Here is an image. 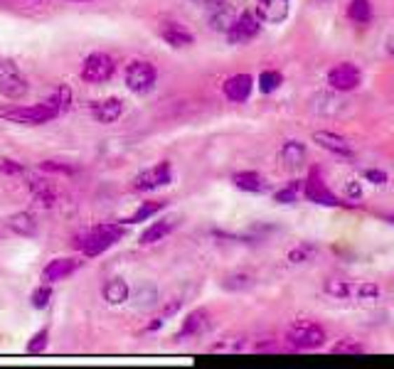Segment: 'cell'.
Returning a JSON list of instances; mask_svg holds the SVG:
<instances>
[{"mask_svg": "<svg viewBox=\"0 0 394 369\" xmlns=\"http://www.w3.org/2000/svg\"><path fill=\"white\" fill-rule=\"evenodd\" d=\"M60 116V106H57L55 96L40 101L35 106H11V109H0V119L11 121V123L20 126H40Z\"/></svg>", "mask_w": 394, "mask_h": 369, "instance_id": "cell-1", "label": "cell"}, {"mask_svg": "<svg viewBox=\"0 0 394 369\" xmlns=\"http://www.w3.org/2000/svg\"><path fill=\"white\" fill-rule=\"evenodd\" d=\"M123 236V227L121 224H102L89 229L86 234L79 236V246L86 256H99L107 249H111L118 239Z\"/></svg>", "mask_w": 394, "mask_h": 369, "instance_id": "cell-2", "label": "cell"}, {"mask_svg": "<svg viewBox=\"0 0 394 369\" xmlns=\"http://www.w3.org/2000/svg\"><path fill=\"white\" fill-rule=\"evenodd\" d=\"M286 342L293 349H315L323 347L325 342V328L313 320H296L286 330Z\"/></svg>", "mask_w": 394, "mask_h": 369, "instance_id": "cell-3", "label": "cell"}, {"mask_svg": "<svg viewBox=\"0 0 394 369\" xmlns=\"http://www.w3.org/2000/svg\"><path fill=\"white\" fill-rule=\"evenodd\" d=\"M304 195L308 202L313 205H323V207H355L353 202H343L323 180V173L318 168H313L308 173V180L304 182Z\"/></svg>", "mask_w": 394, "mask_h": 369, "instance_id": "cell-4", "label": "cell"}, {"mask_svg": "<svg viewBox=\"0 0 394 369\" xmlns=\"http://www.w3.org/2000/svg\"><path fill=\"white\" fill-rule=\"evenodd\" d=\"M325 293L330 295V298H358V300H372L379 295V286L374 283H367V281H338V279H330L325 281Z\"/></svg>", "mask_w": 394, "mask_h": 369, "instance_id": "cell-5", "label": "cell"}, {"mask_svg": "<svg viewBox=\"0 0 394 369\" xmlns=\"http://www.w3.org/2000/svg\"><path fill=\"white\" fill-rule=\"evenodd\" d=\"M27 79L15 62H0V94L11 101H18L27 94Z\"/></svg>", "mask_w": 394, "mask_h": 369, "instance_id": "cell-6", "label": "cell"}, {"mask_svg": "<svg viewBox=\"0 0 394 369\" xmlns=\"http://www.w3.org/2000/svg\"><path fill=\"white\" fill-rule=\"evenodd\" d=\"M114 60L109 55H102V52H96V55H89L81 65V79L86 84H104L114 76Z\"/></svg>", "mask_w": 394, "mask_h": 369, "instance_id": "cell-7", "label": "cell"}, {"mask_svg": "<svg viewBox=\"0 0 394 369\" xmlns=\"http://www.w3.org/2000/svg\"><path fill=\"white\" fill-rule=\"evenodd\" d=\"M170 180H172V168H170L168 160H163V163H158V165H153V168L138 173L131 182V190L133 192H151V190H156V187L168 184Z\"/></svg>", "mask_w": 394, "mask_h": 369, "instance_id": "cell-8", "label": "cell"}, {"mask_svg": "<svg viewBox=\"0 0 394 369\" xmlns=\"http://www.w3.org/2000/svg\"><path fill=\"white\" fill-rule=\"evenodd\" d=\"M158 72L151 62H133L126 67V86L133 94H148L156 86Z\"/></svg>", "mask_w": 394, "mask_h": 369, "instance_id": "cell-9", "label": "cell"}, {"mask_svg": "<svg viewBox=\"0 0 394 369\" xmlns=\"http://www.w3.org/2000/svg\"><path fill=\"white\" fill-rule=\"evenodd\" d=\"M259 32H261V20L257 18V13H242L224 35H227L229 45H247Z\"/></svg>", "mask_w": 394, "mask_h": 369, "instance_id": "cell-10", "label": "cell"}, {"mask_svg": "<svg viewBox=\"0 0 394 369\" xmlns=\"http://www.w3.org/2000/svg\"><path fill=\"white\" fill-rule=\"evenodd\" d=\"M362 84V72L358 69L350 62H343V65H335L333 69L328 72V86L335 91H353Z\"/></svg>", "mask_w": 394, "mask_h": 369, "instance_id": "cell-11", "label": "cell"}, {"mask_svg": "<svg viewBox=\"0 0 394 369\" xmlns=\"http://www.w3.org/2000/svg\"><path fill=\"white\" fill-rule=\"evenodd\" d=\"M208 8H210L208 22L215 32H227L232 27V22L237 20V8L232 3H227V0H215Z\"/></svg>", "mask_w": 394, "mask_h": 369, "instance_id": "cell-12", "label": "cell"}, {"mask_svg": "<svg viewBox=\"0 0 394 369\" xmlns=\"http://www.w3.org/2000/svg\"><path fill=\"white\" fill-rule=\"evenodd\" d=\"M313 143H318L323 150L333 155H340V158H353L355 150L353 143L348 138H343L340 133H333V130H315L313 133Z\"/></svg>", "mask_w": 394, "mask_h": 369, "instance_id": "cell-13", "label": "cell"}, {"mask_svg": "<svg viewBox=\"0 0 394 369\" xmlns=\"http://www.w3.org/2000/svg\"><path fill=\"white\" fill-rule=\"evenodd\" d=\"M291 13V0H257V18L269 25H278Z\"/></svg>", "mask_w": 394, "mask_h": 369, "instance_id": "cell-14", "label": "cell"}, {"mask_svg": "<svg viewBox=\"0 0 394 369\" xmlns=\"http://www.w3.org/2000/svg\"><path fill=\"white\" fill-rule=\"evenodd\" d=\"M254 89V79L249 74H234L224 81V96L234 104H244Z\"/></svg>", "mask_w": 394, "mask_h": 369, "instance_id": "cell-15", "label": "cell"}, {"mask_svg": "<svg viewBox=\"0 0 394 369\" xmlns=\"http://www.w3.org/2000/svg\"><path fill=\"white\" fill-rule=\"evenodd\" d=\"M158 32H161L165 45L177 47V50H180V47H190L192 42H195V35H192L187 27H182L180 22H163Z\"/></svg>", "mask_w": 394, "mask_h": 369, "instance_id": "cell-16", "label": "cell"}, {"mask_svg": "<svg viewBox=\"0 0 394 369\" xmlns=\"http://www.w3.org/2000/svg\"><path fill=\"white\" fill-rule=\"evenodd\" d=\"M27 190L35 197L40 207H55L57 205V187L45 177H30L27 180Z\"/></svg>", "mask_w": 394, "mask_h": 369, "instance_id": "cell-17", "label": "cell"}, {"mask_svg": "<svg viewBox=\"0 0 394 369\" xmlns=\"http://www.w3.org/2000/svg\"><path fill=\"white\" fill-rule=\"evenodd\" d=\"M278 158H281L286 170H299V168H304L306 158H308V150H306V145L299 143V140H286V143L281 145Z\"/></svg>", "mask_w": 394, "mask_h": 369, "instance_id": "cell-18", "label": "cell"}, {"mask_svg": "<svg viewBox=\"0 0 394 369\" xmlns=\"http://www.w3.org/2000/svg\"><path fill=\"white\" fill-rule=\"evenodd\" d=\"M79 269V261L74 259H55L42 269V283H55V281H62L67 276H72Z\"/></svg>", "mask_w": 394, "mask_h": 369, "instance_id": "cell-19", "label": "cell"}, {"mask_svg": "<svg viewBox=\"0 0 394 369\" xmlns=\"http://www.w3.org/2000/svg\"><path fill=\"white\" fill-rule=\"evenodd\" d=\"M91 114H94V119L99 121V123H114V121L121 119L123 114V101L121 99H104V101H96L94 106H91Z\"/></svg>", "mask_w": 394, "mask_h": 369, "instance_id": "cell-20", "label": "cell"}, {"mask_svg": "<svg viewBox=\"0 0 394 369\" xmlns=\"http://www.w3.org/2000/svg\"><path fill=\"white\" fill-rule=\"evenodd\" d=\"M232 182H234V187H239V190H244V192H266V187H269L266 177L259 175V173H254V170L234 173Z\"/></svg>", "mask_w": 394, "mask_h": 369, "instance_id": "cell-21", "label": "cell"}, {"mask_svg": "<svg viewBox=\"0 0 394 369\" xmlns=\"http://www.w3.org/2000/svg\"><path fill=\"white\" fill-rule=\"evenodd\" d=\"M104 300H107L109 305H121L128 300V293H131V288H128V283L123 279H109L107 283H104Z\"/></svg>", "mask_w": 394, "mask_h": 369, "instance_id": "cell-22", "label": "cell"}, {"mask_svg": "<svg viewBox=\"0 0 394 369\" xmlns=\"http://www.w3.org/2000/svg\"><path fill=\"white\" fill-rule=\"evenodd\" d=\"M8 227H11V232H15V234H20V236H32L37 232V222L30 212H18V215H13L11 220H8Z\"/></svg>", "mask_w": 394, "mask_h": 369, "instance_id": "cell-23", "label": "cell"}, {"mask_svg": "<svg viewBox=\"0 0 394 369\" xmlns=\"http://www.w3.org/2000/svg\"><path fill=\"white\" fill-rule=\"evenodd\" d=\"M205 325H208V313H205V310H192V313L182 320V328H180V333H177V340L187 337V335L203 333Z\"/></svg>", "mask_w": 394, "mask_h": 369, "instance_id": "cell-24", "label": "cell"}, {"mask_svg": "<svg viewBox=\"0 0 394 369\" xmlns=\"http://www.w3.org/2000/svg\"><path fill=\"white\" fill-rule=\"evenodd\" d=\"M172 222L170 220H161V222H153L151 227H148L146 232L141 234V244L143 246H148V244H158L161 239H165L168 234L172 232Z\"/></svg>", "mask_w": 394, "mask_h": 369, "instance_id": "cell-25", "label": "cell"}, {"mask_svg": "<svg viewBox=\"0 0 394 369\" xmlns=\"http://www.w3.org/2000/svg\"><path fill=\"white\" fill-rule=\"evenodd\" d=\"M348 18L358 25H367L372 20V6L369 0H350L348 3Z\"/></svg>", "mask_w": 394, "mask_h": 369, "instance_id": "cell-26", "label": "cell"}, {"mask_svg": "<svg viewBox=\"0 0 394 369\" xmlns=\"http://www.w3.org/2000/svg\"><path fill=\"white\" fill-rule=\"evenodd\" d=\"M315 254H318V246H315L313 241H301V244H296L288 251V261H291V264H306V261H311Z\"/></svg>", "mask_w": 394, "mask_h": 369, "instance_id": "cell-27", "label": "cell"}, {"mask_svg": "<svg viewBox=\"0 0 394 369\" xmlns=\"http://www.w3.org/2000/svg\"><path fill=\"white\" fill-rule=\"evenodd\" d=\"M283 84V74L276 69H266L259 74V91L261 94H273V91L278 89V86Z\"/></svg>", "mask_w": 394, "mask_h": 369, "instance_id": "cell-28", "label": "cell"}, {"mask_svg": "<svg viewBox=\"0 0 394 369\" xmlns=\"http://www.w3.org/2000/svg\"><path fill=\"white\" fill-rule=\"evenodd\" d=\"M222 286L227 290H249L254 286V276L252 274H229L222 281Z\"/></svg>", "mask_w": 394, "mask_h": 369, "instance_id": "cell-29", "label": "cell"}, {"mask_svg": "<svg viewBox=\"0 0 394 369\" xmlns=\"http://www.w3.org/2000/svg\"><path fill=\"white\" fill-rule=\"evenodd\" d=\"M133 298H136L138 305H153L158 298V290L153 283H148V281H143V283H138V288L133 290Z\"/></svg>", "mask_w": 394, "mask_h": 369, "instance_id": "cell-30", "label": "cell"}, {"mask_svg": "<svg viewBox=\"0 0 394 369\" xmlns=\"http://www.w3.org/2000/svg\"><path fill=\"white\" fill-rule=\"evenodd\" d=\"M304 190V184L299 182V180H293V182H288L283 190H278L276 195H273V200L281 202V205H291V202L299 200V192Z\"/></svg>", "mask_w": 394, "mask_h": 369, "instance_id": "cell-31", "label": "cell"}, {"mask_svg": "<svg viewBox=\"0 0 394 369\" xmlns=\"http://www.w3.org/2000/svg\"><path fill=\"white\" fill-rule=\"evenodd\" d=\"M163 207H165V202H163V200H156V202H143V205L136 210V215H133L128 222H146V220H151L153 215H158V212H161Z\"/></svg>", "mask_w": 394, "mask_h": 369, "instance_id": "cell-32", "label": "cell"}, {"mask_svg": "<svg viewBox=\"0 0 394 369\" xmlns=\"http://www.w3.org/2000/svg\"><path fill=\"white\" fill-rule=\"evenodd\" d=\"M330 352L333 354H362L365 352V344L358 342V340H340V342H335L333 347H330Z\"/></svg>", "mask_w": 394, "mask_h": 369, "instance_id": "cell-33", "label": "cell"}, {"mask_svg": "<svg viewBox=\"0 0 394 369\" xmlns=\"http://www.w3.org/2000/svg\"><path fill=\"white\" fill-rule=\"evenodd\" d=\"M50 300H52V288H50V283H42L40 288H35V290H32V295H30L32 308H37V310L47 308V305H50Z\"/></svg>", "mask_w": 394, "mask_h": 369, "instance_id": "cell-34", "label": "cell"}, {"mask_svg": "<svg viewBox=\"0 0 394 369\" xmlns=\"http://www.w3.org/2000/svg\"><path fill=\"white\" fill-rule=\"evenodd\" d=\"M52 96H55L57 106H60V114H64V111L72 109V101H74V96H72V89L67 84H60L55 91H52Z\"/></svg>", "mask_w": 394, "mask_h": 369, "instance_id": "cell-35", "label": "cell"}, {"mask_svg": "<svg viewBox=\"0 0 394 369\" xmlns=\"http://www.w3.org/2000/svg\"><path fill=\"white\" fill-rule=\"evenodd\" d=\"M47 340H50V330L47 328H42L40 333H35L30 337V342H27V352H32V354H40V352H45V347H47Z\"/></svg>", "mask_w": 394, "mask_h": 369, "instance_id": "cell-36", "label": "cell"}, {"mask_svg": "<svg viewBox=\"0 0 394 369\" xmlns=\"http://www.w3.org/2000/svg\"><path fill=\"white\" fill-rule=\"evenodd\" d=\"M42 170H45V173L72 175L74 173V165H64V163H60V160H45V163H42Z\"/></svg>", "mask_w": 394, "mask_h": 369, "instance_id": "cell-37", "label": "cell"}, {"mask_svg": "<svg viewBox=\"0 0 394 369\" xmlns=\"http://www.w3.org/2000/svg\"><path fill=\"white\" fill-rule=\"evenodd\" d=\"M0 173H6V175H20V173H22V165L18 163V160L0 158Z\"/></svg>", "mask_w": 394, "mask_h": 369, "instance_id": "cell-38", "label": "cell"}, {"mask_svg": "<svg viewBox=\"0 0 394 369\" xmlns=\"http://www.w3.org/2000/svg\"><path fill=\"white\" fill-rule=\"evenodd\" d=\"M365 180H369V182H374V184H387V173L384 170H377V168H369V170H365Z\"/></svg>", "mask_w": 394, "mask_h": 369, "instance_id": "cell-39", "label": "cell"}, {"mask_svg": "<svg viewBox=\"0 0 394 369\" xmlns=\"http://www.w3.org/2000/svg\"><path fill=\"white\" fill-rule=\"evenodd\" d=\"M348 200L353 202V205H358V202L362 200V184H360L358 180H350L348 182Z\"/></svg>", "mask_w": 394, "mask_h": 369, "instance_id": "cell-40", "label": "cell"}, {"mask_svg": "<svg viewBox=\"0 0 394 369\" xmlns=\"http://www.w3.org/2000/svg\"><path fill=\"white\" fill-rule=\"evenodd\" d=\"M387 52L394 57V35H389V40H387Z\"/></svg>", "mask_w": 394, "mask_h": 369, "instance_id": "cell-41", "label": "cell"}, {"mask_svg": "<svg viewBox=\"0 0 394 369\" xmlns=\"http://www.w3.org/2000/svg\"><path fill=\"white\" fill-rule=\"evenodd\" d=\"M195 6H210V3H215V0H192Z\"/></svg>", "mask_w": 394, "mask_h": 369, "instance_id": "cell-42", "label": "cell"}, {"mask_svg": "<svg viewBox=\"0 0 394 369\" xmlns=\"http://www.w3.org/2000/svg\"><path fill=\"white\" fill-rule=\"evenodd\" d=\"M384 220H387L389 224H394V215H384Z\"/></svg>", "mask_w": 394, "mask_h": 369, "instance_id": "cell-43", "label": "cell"}]
</instances>
